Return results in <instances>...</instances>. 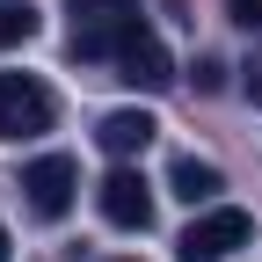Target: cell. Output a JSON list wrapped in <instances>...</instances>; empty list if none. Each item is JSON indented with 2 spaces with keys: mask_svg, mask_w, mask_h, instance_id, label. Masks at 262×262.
I'll use <instances>...</instances> for the list:
<instances>
[{
  "mask_svg": "<svg viewBox=\"0 0 262 262\" xmlns=\"http://www.w3.org/2000/svg\"><path fill=\"white\" fill-rule=\"evenodd\" d=\"M255 241V219L241 204H211L204 219H189V233L175 241V262H226L233 248Z\"/></svg>",
  "mask_w": 262,
  "mask_h": 262,
  "instance_id": "obj_1",
  "label": "cell"
},
{
  "mask_svg": "<svg viewBox=\"0 0 262 262\" xmlns=\"http://www.w3.org/2000/svg\"><path fill=\"white\" fill-rule=\"evenodd\" d=\"M51 117H58V102L44 80L0 73V139H37V131H51Z\"/></svg>",
  "mask_w": 262,
  "mask_h": 262,
  "instance_id": "obj_2",
  "label": "cell"
},
{
  "mask_svg": "<svg viewBox=\"0 0 262 262\" xmlns=\"http://www.w3.org/2000/svg\"><path fill=\"white\" fill-rule=\"evenodd\" d=\"M110 66H117V80H124V88H139V95H160V88H175V58H168V44H160L146 22L124 37V51H117Z\"/></svg>",
  "mask_w": 262,
  "mask_h": 262,
  "instance_id": "obj_3",
  "label": "cell"
},
{
  "mask_svg": "<svg viewBox=\"0 0 262 262\" xmlns=\"http://www.w3.org/2000/svg\"><path fill=\"white\" fill-rule=\"evenodd\" d=\"M73 189H80V168L66 153H44V160L22 168V196H29L37 219H66V211H73Z\"/></svg>",
  "mask_w": 262,
  "mask_h": 262,
  "instance_id": "obj_4",
  "label": "cell"
},
{
  "mask_svg": "<svg viewBox=\"0 0 262 262\" xmlns=\"http://www.w3.org/2000/svg\"><path fill=\"white\" fill-rule=\"evenodd\" d=\"M95 204H102V219L124 226V233H146V226H153V196H146L139 168H110L102 189H95Z\"/></svg>",
  "mask_w": 262,
  "mask_h": 262,
  "instance_id": "obj_5",
  "label": "cell"
},
{
  "mask_svg": "<svg viewBox=\"0 0 262 262\" xmlns=\"http://www.w3.org/2000/svg\"><path fill=\"white\" fill-rule=\"evenodd\" d=\"M95 139H102V153H110V160H131V153H146V146L160 139V124H153L146 110H110Z\"/></svg>",
  "mask_w": 262,
  "mask_h": 262,
  "instance_id": "obj_6",
  "label": "cell"
},
{
  "mask_svg": "<svg viewBox=\"0 0 262 262\" xmlns=\"http://www.w3.org/2000/svg\"><path fill=\"white\" fill-rule=\"evenodd\" d=\"M168 189L182 196V204H219V189H226V175L211 168V160H175V168H168Z\"/></svg>",
  "mask_w": 262,
  "mask_h": 262,
  "instance_id": "obj_7",
  "label": "cell"
},
{
  "mask_svg": "<svg viewBox=\"0 0 262 262\" xmlns=\"http://www.w3.org/2000/svg\"><path fill=\"white\" fill-rule=\"evenodd\" d=\"M66 15H73V29H102V22H131L139 0H66Z\"/></svg>",
  "mask_w": 262,
  "mask_h": 262,
  "instance_id": "obj_8",
  "label": "cell"
},
{
  "mask_svg": "<svg viewBox=\"0 0 262 262\" xmlns=\"http://www.w3.org/2000/svg\"><path fill=\"white\" fill-rule=\"evenodd\" d=\"M37 37V15H29V0H0V51H15Z\"/></svg>",
  "mask_w": 262,
  "mask_h": 262,
  "instance_id": "obj_9",
  "label": "cell"
},
{
  "mask_svg": "<svg viewBox=\"0 0 262 262\" xmlns=\"http://www.w3.org/2000/svg\"><path fill=\"white\" fill-rule=\"evenodd\" d=\"M226 22H241V29H262V0H226Z\"/></svg>",
  "mask_w": 262,
  "mask_h": 262,
  "instance_id": "obj_10",
  "label": "cell"
},
{
  "mask_svg": "<svg viewBox=\"0 0 262 262\" xmlns=\"http://www.w3.org/2000/svg\"><path fill=\"white\" fill-rule=\"evenodd\" d=\"M241 95H248V102H262V58L241 66Z\"/></svg>",
  "mask_w": 262,
  "mask_h": 262,
  "instance_id": "obj_11",
  "label": "cell"
},
{
  "mask_svg": "<svg viewBox=\"0 0 262 262\" xmlns=\"http://www.w3.org/2000/svg\"><path fill=\"white\" fill-rule=\"evenodd\" d=\"M0 262H8V226H0Z\"/></svg>",
  "mask_w": 262,
  "mask_h": 262,
  "instance_id": "obj_12",
  "label": "cell"
},
{
  "mask_svg": "<svg viewBox=\"0 0 262 262\" xmlns=\"http://www.w3.org/2000/svg\"><path fill=\"white\" fill-rule=\"evenodd\" d=\"M124 262H131V255H124Z\"/></svg>",
  "mask_w": 262,
  "mask_h": 262,
  "instance_id": "obj_13",
  "label": "cell"
}]
</instances>
